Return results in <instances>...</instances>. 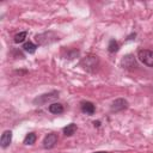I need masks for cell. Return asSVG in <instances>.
Masks as SVG:
<instances>
[{"label":"cell","instance_id":"obj_13","mask_svg":"<svg viewBox=\"0 0 153 153\" xmlns=\"http://www.w3.org/2000/svg\"><path fill=\"white\" fill-rule=\"evenodd\" d=\"M23 49L26 51V53H29V54H33L35 51H36V49H37V45L35 44V43H32V42H25L24 43V45H23Z\"/></svg>","mask_w":153,"mask_h":153},{"label":"cell","instance_id":"obj_10","mask_svg":"<svg viewBox=\"0 0 153 153\" xmlns=\"http://www.w3.org/2000/svg\"><path fill=\"white\" fill-rule=\"evenodd\" d=\"M49 111L55 115H60L63 112V105L61 103H53L49 105Z\"/></svg>","mask_w":153,"mask_h":153},{"label":"cell","instance_id":"obj_17","mask_svg":"<svg viewBox=\"0 0 153 153\" xmlns=\"http://www.w3.org/2000/svg\"><path fill=\"white\" fill-rule=\"evenodd\" d=\"M93 153H108V152H105V151H99V152H93Z\"/></svg>","mask_w":153,"mask_h":153},{"label":"cell","instance_id":"obj_1","mask_svg":"<svg viewBox=\"0 0 153 153\" xmlns=\"http://www.w3.org/2000/svg\"><path fill=\"white\" fill-rule=\"evenodd\" d=\"M98 66H99V59L96 55H88L85 59H82V61H81V67L85 71L91 72V73L97 71Z\"/></svg>","mask_w":153,"mask_h":153},{"label":"cell","instance_id":"obj_4","mask_svg":"<svg viewBox=\"0 0 153 153\" xmlns=\"http://www.w3.org/2000/svg\"><path fill=\"white\" fill-rule=\"evenodd\" d=\"M57 98H59V92L57 91H51L49 93H44V94H41V96L36 97L33 99V103L38 104V105H43V104H47L48 102L55 100Z\"/></svg>","mask_w":153,"mask_h":153},{"label":"cell","instance_id":"obj_12","mask_svg":"<svg viewBox=\"0 0 153 153\" xmlns=\"http://www.w3.org/2000/svg\"><path fill=\"white\" fill-rule=\"evenodd\" d=\"M118 49H120V45H118V42L116 41V39H110L109 41V44H108V50H109V53H116V51H118Z\"/></svg>","mask_w":153,"mask_h":153},{"label":"cell","instance_id":"obj_9","mask_svg":"<svg viewBox=\"0 0 153 153\" xmlns=\"http://www.w3.org/2000/svg\"><path fill=\"white\" fill-rule=\"evenodd\" d=\"M81 111L86 115H93L96 111V106L91 102H82L81 103Z\"/></svg>","mask_w":153,"mask_h":153},{"label":"cell","instance_id":"obj_7","mask_svg":"<svg viewBox=\"0 0 153 153\" xmlns=\"http://www.w3.org/2000/svg\"><path fill=\"white\" fill-rule=\"evenodd\" d=\"M57 140H59L57 134L50 133V134H48V135L44 137V140H43V147H44L45 149H50V148H53V147L56 145Z\"/></svg>","mask_w":153,"mask_h":153},{"label":"cell","instance_id":"obj_3","mask_svg":"<svg viewBox=\"0 0 153 153\" xmlns=\"http://www.w3.org/2000/svg\"><path fill=\"white\" fill-rule=\"evenodd\" d=\"M137 57L143 65L148 67H153V50L141 49L137 51Z\"/></svg>","mask_w":153,"mask_h":153},{"label":"cell","instance_id":"obj_5","mask_svg":"<svg viewBox=\"0 0 153 153\" xmlns=\"http://www.w3.org/2000/svg\"><path fill=\"white\" fill-rule=\"evenodd\" d=\"M121 66H122L123 68H126V69H133V68L137 67L136 60H135L134 55L128 54V55L123 56V59H122V61H121Z\"/></svg>","mask_w":153,"mask_h":153},{"label":"cell","instance_id":"obj_14","mask_svg":"<svg viewBox=\"0 0 153 153\" xmlns=\"http://www.w3.org/2000/svg\"><path fill=\"white\" fill-rule=\"evenodd\" d=\"M36 141V134L35 133H29L26 134L25 139H24V143L25 145H33Z\"/></svg>","mask_w":153,"mask_h":153},{"label":"cell","instance_id":"obj_11","mask_svg":"<svg viewBox=\"0 0 153 153\" xmlns=\"http://www.w3.org/2000/svg\"><path fill=\"white\" fill-rule=\"evenodd\" d=\"M76 131V124L75 123H69L63 128V134L66 136H72Z\"/></svg>","mask_w":153,"mask_h":153},{"label":"cell","instance_id":"obj_16","mask_svg":"<svg viewBox=\"0 0 153 153\" xmlns=\"http://www.w3.org/2000/svg\"><path fill=\"white\" fill-rule=\"evenodd\" d=\"M93 124H94V127H99V121H97V122L94 121V122H93Z\"/></svg>","mask_w":153,"mask_h":153},{"label":"cell","instance_id":"obj_15","mask_svg":"<svg viewBox=\"0 0 153 153\" xmlns=\"http://www.w3.org/2000/svg\"><path fill=\"white\" fill-rule=\"evenodd\" d=\"M26 36H27V32H26V31H22V32L17 33V35L14 36V42H16V43H22V42L25 41Z\"/></svg>","mask_w":153,"mask_h":153},{"label":"cell","instance_id":"obj_2","mask_svg":"<svg viewBox=\"0 0 153 153\" xmlns=\"http://www.w3.org/2000/svg\"><path fill=\"white\" fill-rule=\"evenodd\" d=\"M35 39L37 41V43H38L39 45H47V44H50V43L55 42L56 39H59V37H57L54 32L49 31V32H44V33L36 35V36H35Z\"/></svg>","mask_w":153,"mask_h":153},{"label":"cell","instance_id":"obj_6","mask_svg":"<svg viewBox=\"0 0 153 153\" xmlns=\"http://www.w3.org/2000/svg\"><path fill=\"white\" fill-rule=\"evenodd\" d=\"M127 108H128V102L123 98H118V99H115L112 102V104L110 106V110L112 112H120V111H122Z\"/></svg>","mask_w":153,"mask_h":153},{"label":"cell","instance_id":"obj_8","mask_svg":"<svg viewBox=\"0 0 153 153\" xmlns=\"http://www.w3.org/2000/svg\"><path fill=\"white\" fill-rule=\"evenodd\" d=\"M12 142V131L11 130H5L1 135V139H0V146L2 148H6L10 146V143Z\"/></svg>","mask_w":153,"mask_h":153}]
</instances>
